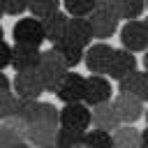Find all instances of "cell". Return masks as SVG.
Listing matches in <instances>:
<instances>
[{"mask_svg":"<svg viewBox=\"0 0 148 148\" xmlns=\"http://www.w3.org/2000/svg\"><path fill=\"white\" fill-rule=\"evenodd\" d=\"M58 127H60V109H56L51 102H37L28 120V143H32L35 148L53 146Z\"/></svg>","mask_w":148,"mask_h":148,"instance_id":"1","label":"cell"},{"mask_svg":"<svg viewBox=\"0 0 148 148\" xmlns=\"http://www.w3.org/2000/svg\"><path fill=\"white\" fill-rule=\"evenodd\" d=\"M12 37H14V44H28V46H42V42H46L44 25L35 16L18 18L12 28Z\"/></svg>","mask_w":148,"mask_h":148,"instance_id":"2","label":"cell"},{"mask_svg":"<svg viewBox=\"0 0 148 148\" xmlns=\"http://www.w3.org/2000/svg\"><path fill=\"white\" fill-rule=\"evenodd\" d=\"M111 56H113V46H109L106 42H95V44L86 46L83 62H86L90 74H104L106 76L109 65H111Z\"/></svg>","mask_w":148,"mask_h":148,"instance_id":"3","label":"cell"},{"mask_svg":"<svg viewBox=\"0 0 148 148\" xmlns=\"http://www.w3.org/2000/svg\"><path fill=\"white\" fill-rule=\"evenodd\" d=\"M120 30V44L123 49L136 53V51H146L148 49V30L143 25V21L139 18H132V21H125Z\"/></svg>","mask_w":148,"mask_h":148,"instance_id":"4","label":"cell"},{"mask_svg":"<svg viewBox=\"0 0 148 148\" xmlns=\"http://www.w3.org/2000/svg\"><path fill=\"white\" fill-rule=\"evenodd\" d=\"M113 109L123 125H134L136 120L143 118V99H139L130 92H118L113 97Z\"/></svg>","mask_w":148,"mask_h":148,"instance_id":"5","label":"cell"},{"mask_svg":"<svg viewBox=\"0 0 148 148\" xmlns=\"http://www.w3.org/2000/svg\"><path fill=\"white\" fill-rule=\"evenodd\" d=\"M111 81L104 74H90L86 79V92H83V104H88L90 109L104 102H111Z\"/></svg>","mask_w":148,"mask_h":148,"instance_id":"6","label":"cell"},{"mask_svg":"<svg viewBox=\"0 0 148 148\" xmlns=\"http://www.w3.org/2000/svg\"><path fill=\"white\" fill-rule=\"evenodd\" d=\"M60 125L62 127H72V130H88L92 125V116H90V106L83 102H74V104H65L60 109Z\"/></svg>","mask_w":148,"mask_h":148,"instance_id":"7","label":"cell"},{"mask_svg":"<svg viewBox=\"0 0 148 148\" xmlns=\"http://www.w3.org/2000/svg\"><path fill=\"white\" fill-rule=\"evenodd\" d=\"M42 62V49L39 46H28V44H14L12 46V62L14 72H32Z\"/></svg>","mask_w":148,"mask_h":148,"instance_id":"8","label":"cell"},{"mask_svg":"<svg viewBox=\"0 0 148 148\" xmlns=\"http://www.w3.org/2000/svg\"><path fill=\"white\" fill-rule=\"evenodd\" d=\"M83 92H86V79L76 72H67L62 83L58 86L56 95L62 104H74V102H83Z\"/></svg>","mask_w":148,"mask_h":148,"instance_id":"9","label":"cell"},{"mask_svg":"<svg viewBox=\"0 0 148 148\" xmlns=\"http://www.w3.org/2000/svg\"><path fill=\"white\" fill-rule=\"evenodd\" d=\"M14 95L16 97H25V99H39V95L44 92V86L37 76V69L32 72H16L14 81H12Z\"/></svg>","mask_w":148,"mask_h":148,"instance_id":"10","label":"cell"},{"mask_svg":"<svg viewBox=\"0 0 148 148\" xmlns=\"http://www.w3.org/2000/svg\"><path fill=\"white\" fill-rule=\"evenodd\" d=\"M134 69H136V56L132 51H127V49H113V56H111V65H109L106 76L120 81L123 76L132 74Z\"/></svg>","mask_w":148,"mask_h":148,"instance_id":"11","label":"cell"},{"mask_svg":"<svg viewBox=\"0 0 148 148\" xmlns=\"http://www.w3.org/2000/svg\"><path fill=\"white\" fill-rule=\"evenodd\" d=\"M67 39L79 44V46H90L95 35H92V25L88 21V16H69L67 21Z\"/></svg>","mask_w":148,"mask_h":148,"instance_id":"12","label":"cell"},{"mask_svg":"<svg viewBox=\"0 0 148 148\" xmlns=\"http://www.w3.org/2000/svg\"><path fill=\"white\" fill-rule=\"evenodd\" d=\"M51 49L58 53V58L65 65V69H74V67H79L83 62V51L86 49L79 46V44H74V42H69L67 37L60 39V42H56V44H51Z\"/></svg>","mask_w":148,"mask_h":148,"instance_id":"13","label":"cell"},{"mask_svg":"<svg viewBox=\"0 0 148 148\" xmlns=\"http://www.w3.org/2000/svg\"><path fill=\"white\" fill-rule=\"evenodd\" d=\"M90 116H92V127L97 130H104V132H113L120 123L116 109H113V102H104V104H97L90 109Z\"/></svg>","mask_w":148,"mask_h":148,"instance_id":"14","label":"cell"},{"mask_svg":"<svg viewBox=\"0 0 148 148\" xmlns=\"http://www.w3.org/2000/svg\"><path fill=\"white\" fill-rule=\"evenodd\" d=\"M88 21H90V25H92L95 39H99V42H104V39H109L111 35L118 32V18L106 16V14H102V12H95V9H92V12L88 14Z\"/></svg>","mask_w":148,"mask_h":148,"instance_id":"15","label":"cell"},{"mask_svg":"<svg viewBox=\"0 0 148 148\" xmlns=\"http://www.w3.org/2000/svg\"><path fill=\"white\" fill-rule=\"evenodd\" d=\"M67 21H69V14H65V12H56V14H51L49 18H44L42 25H44V37H46V42L56 44V42L65 39V37H67Z\"/></svg>","mask_w":148,"mask_h":148,"instance_id":"16","label":"cell"},{"mask_svg":"<svg viewBox=\"0 0 148 148\" xmlns=\"http://www.w3.org/2000/svg\"><path fill=\"white\" fill-rule=\"evenodd\" d=\"M111 136L116 148H141V130L132 125H118L111 132Z\"/></svg>","mask_w":148,"mask_h":148,"instance_id":"17","label":"cell"},{"mask_svg":"<svg viewBox=\"0 0 148 148\" xmlns=\"http://www.w3.org/2000/svg\"><path fill=\"white\" fill-rule=\"evenodd\" d=\"M118 90L120 92H130V95L143 99V92H146V74L134 69L132 74H127V76H123L118 81Z\"/></svg>","mask_w":148,"mask_h":148,"instance_id":"18","label":"cell"},{"mask_svg":"<svg viewBox=\"0 0 148 148\" xmlns=\"http://www.w3.org/2000/svg\"><path fill=\"white\" fill-rule=\"evenodd\" d=\"M83 130H72V127H58V132H56V148H74V146H79V143H83Z\"/></svg>","mask_w":148,"mask_h":148,"instance_id":"19","label":"cell"},{"mask_svg":"<svg viewBox=\"0 0 148 148\" xmlns=\"http://www.w3.org/2000/svg\"><path fill=\"white\" fill-rule=\"evenodd\" d=\"M28 12H30V16L44 21L51 14L60 12V0H28Z\"/></svg>","mask_w":148,"mask_h":148,"instance_id":"20","label":"cell"},{"mask_svg":"<svg viewBox=\"0 0 148 148\" xmlns=\"http://www.w3.org/2000/svg\"><path fill=\"white\" fill-rule=\"evenodd\" d=\"M83 146L86 148H116L111 132H104V130H97V127L95 130H86Z\"/></svg>","mask_w":148,"mask_h":148,"instance_id":"21","label":"cell"},{"mask_svg":"<svg viewBox=\"0 0 148 148\" xmlns=\"http://www.w3.org/2000/svg\"><path fill=\"white\" fill-rule=\"evenodd\" d=\"M65 7V14L69 16H88L95 9V0H60Z\"/></svg>","mask_w":148,"mask_h":148,"instance_id":"22","label":"cell"},{"mask_svg":"<svg viewBox=\"0 0 148 148\" xmlns=\"http://www.w3.org/2000/svg\"><path fill=\"white\" fill-rule=\"evenodd\" d=\"M146 9V0H120V18L132 21L139 18Z\"/></svg>","mask_w":148,"mask_h":148,"instance_id":"23","label":"cell"},{"mask_svg":"<svg viewBox=\"0 0 148 148\" xmlns=\"http://www.w3.org/2000/svg\"><path fill=\"white\" fill-rule=\"evenodd\" d=\"M14 109H16V95H14L12 90L0 92V120L14 116Z\"/></svg>","mask_w":148,"mask_h":148,"instance_id":"24","label":"cell"},{"mask_svg":"<svg viewBox=\"0 0 148 148\" xmlns=\"http://www.w3.org/2000/svg\"><path fill=\"white\" fill-rule=\"evenodd\" d=\"M95 12H102L120 21V0H95Z\"/></svg>","mask_w":148,"mask_h":148,"instance_id":"25","label":"cell"},{"mask_svg":"<svg viewBox=\"0 0 148 148\" xmlns=\"http://www.w3.org/2000/svg\"><path fill=\"white\" fill-rule=\"evenodd\" d=\"M35 104L37 99H25V97H16V109H14V116L23 118V120H30L32 111H35Z\"/></svg>","mask_w":148,"mask_h":148,"instance_id":"26","label":"cell"},{"mask_svg":"<svg viewBox=\"0 0 148 148\" xmlns=\"http://www.w3.org/2000/svg\"><path fill=\"white\" fill-rule=\"evenodd\" d=\"M0 2L7 16H21L28 12V0H0Z\"/></svg>","mask_w":148,"mask_h":148,"instance_id":"27","label":"cell"},{"mask_svg":"<svg viewBox=\"0 0 148 148\" xmlns=\"http://www.w3.org/2000/svg\"><path fill=\"white\" fill-rule=\"evenodd\" d=\"M9 62H12V46L5 39H0V72L9 67Z\"/></svg>","mask_w":148,"mask_h":148,"instance_id":"28","label":"cell"},{"mask_svg":"<svg viewBox=\"0 0 148 148\" xmlns=\"http://www.w3.org/2000/svg\"><path fill=\"white\" fill-rule=\"evenodd\" d=\"M7 90H12V81L7 79V74L0 72V92H7Z\"/></svg>","mask_w":148,"mask_h":148,"instance_id":"29","label":"cell"},{"mask_svg":"<svg viewBox=\"0 0 148 148\" xmlns=\"http://www.w3.org/2000/svg\"><path fill=\"white\" fill-rule=\"evenodd\" d=\"M141 148H148V127L141 130Z\"/></svg>","mask_w":148,"mask_h":148,"instance_id":"30","label":"cell"},{"mask_svg":"<svg viewBox=\"0 0 148 148\" xmlns=\"http://www.w3.org/2000/svg\"><path fill=\"white\" fill-rule=\"evenodd\" d=\"M12 148H35L32 143H28V141H18L16 146H12Z\"/></svg>","mask_w":148,"mask_h":148,"instance_id":"31","label":"cell"},{"mask_svg":"<svg viewBox=\"0 0 148 148\" xmlns=\"http://www.w3.org/2000/svg\"><path fill=\"white\" fill-rule=\"evenodd\" d=\"M143 102H148V72H146V92H143Z\"/></svg>","mask_w":148,"mask_h":148,"instance_id":"32","label":"cell"},{"mask_svg":"<svg viewBox=\"0 0 148 148\" xmlns=\"http://www.w3.org/2000/svg\"><path fill=\"white\" fill-rule=\"evenodd\" d=\"M143 67H146V72H148V49L143 51Z\"/></svg>","mask_w":148,"mask_h":148,"instance_id":"33","label":"cell"},{"mask_svg":"<svg viewBox=\"0 0 148 148\" xmlns=\"http://www.w3.org/2000/svg\"><path fill=\"white\" fill-rule=\"evenodd\" d=\"M143 118H146V123H148V109H143Z\"/></svg>","mask_w":148,"mask_h":148,"instance_id":"34","label":"cell"},{"mask_svg":"<svg viewBox=\"0 0 148 148\" xmlns=\"http://www.w3.org/2000/svg\"><path fill=\"white\" fill-rule=\"evenodd\" d=\"M0 39H5V30H2V25H0Z\"/></svg>","mask_w":148,"mask_h":148,"instance_id":"35","label":"cell"},{"mask_svg":"<svg viewBox=\"0 0 148 148\" xmlns=\"http://www.w3.org/2000/svg\"><path fill=\"white\" fill-rule=\"evenodd\" d=\"M2 16H5V12H2V2H0V18H2Z\"/></svg>","mask_w":148,"mask_h":148,"instance_id":"36","label":"cell"},{"mask_svg":"<svg viewBox=\"0 0 148 148\" xmlns=\"http://www.w3.org/2000/svg\"><path fill=\"white\" fill-rule=\"evenodd\" d=\"M74 148H86V146H83V143H79V146H74Z\"/></svg>","mask_w":148,"mask_h":148,"instance_id":"37","label":"cell"},{"mask_svg":"<svg viewBox=\"0 0 148 148\" xmlns=\"http://www.w3.org/2000/svg\"><path fill=\"white\" fill-rule=\"evenodd\" d=\"M44 148H56V146H44Z\"/></svg>","mask_w":148,"mask_h":148,"instance_id":"38","label":"cell"},{"mask_svg":"<svg viewBox=\"0 0 148 148\" xmlns=\"http://www.w3.org/2000/svg\"><path fill=\"white\" fill-rule=\"evenodd\" d=\"M146 9H148V0H146Z\"/></svg>","mask_w":148,"mask_h":148,"instance_id":"39","label":"cell"}]
</instances>
